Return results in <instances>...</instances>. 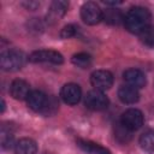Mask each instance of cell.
Returning a JSON list of instances; mask_svg holds the SVG:
<instances>
[{
  "label": "cell",
  "instance_id": "11",
  "mask_svg": "<svg viewBox=\"0 0 154 154\" xmlns=\"http://www.w3.org/2000/svg\"><path fill=\"white\" fill-rule=\"evenodd\" d=\"M11 96L16 100H26L30 91V85L24 79H14L10 87Z\"/></svg>",
  "mask_w": 154,
  "mask_h": 154
},
{
  "label": "cell",
  "instance_id": "5",
  "mask_svg": "<svg viewBox=\"0 0 154 154\" xmlns=\"http://www.w3.org/2000/svg\"><path fill=\"white\" fill-rule=\"evenodd\" d=\"M143 122H144L143 114L137 108H129V109H126L125 112H123L122 118H120V123L124 126H126L129 130H131V131L138 130L143 125Z\"/></svg>",
  "mask_w": 154,
  "mask_h": 154
},
{
  "label": "cell",
  "instance_id": "17",
  "mask_svg": "<svg viewBox=\"0 0 154 154\" xmlns=\"http://www.w3.org/2000/svg\"><path fill=\"white\" fill-rule=\"evenodd\" d=\"M140 146L146 152H154V130L144 131L141 135Z\"/></svg>",
  "mask_w": 154,
  "mask_h": 154
},
{
  "label": "cell",
  "instance_id": "23",
  "mask_svg": "<svg viewBox=\"0 0 154 154\" xmlns=\"http://www.w3.org/2000/svg\"><path fill=\"white\" fill-rule=\"evenodd\" d=\"M29 10H35V7H37L38 6V4L37 2H32V1H29V2H26V4H24Z\"/></svg>",
  "mask_w": 154,
  "mask_h": 154
},
{
  "label": "cell",
  "instance_id": "15",
  "mask_svg": "<svg viewBox=\"0 0 154 154\" xmlns=\"http://www.w3.org/2000/svg\"><path fill=\"white\" fill-rule=\"evenodd\" d=\"M16 154H36L37 153V144L31 138H20L14 144Z\"/></svg>",
  "mask_w": 154,
  "mask_h": 154
},
{
  "label": "cell",
  "instance_id": "13",
  "mask_svg": "<svg viewBox=\"0 0 154 154\" xmlns=\"http://www.w3.org/2000/svg\"><path fill=\"white\" fill-rule=\"evenodd\" d=\"M118 97L123 103L131 105V103H135L138 101L140 94L136 88L126 84V85H122L118 89Z\"/></svg>",
  "mask_w": 154,
  "mask_h": 154
},
{
  "label": "cell",
  "instance_id": "10",
  "mask_svg": "<svg viewBox=\"0 0 154 154\" xmlns=\"http://www.w3.org/2000/svg\"><path fill=\"white\" fill-rule=\"evenodd\" d=\"M67 7H69V4L66 1H61V0L53 1L46 16L47 22L49 24H54L55 22H58L65 14V12L67 11Z\"/></svg>",
  "mask_w": 154,
  "mask_h": 154
},
{
  "label": "cell",
  "instance_id": "9",
  "mask_svg": "<svg viewBox=\"0 0 154 154\" xmlns=\"http://www.w3.org/2000/svg\"><path fill=\"white\" fill-rule=\"evenodd\" d=\"M123 78L124 81L128 83V85H131L136 89L138 88H143L147 83L146 76L141 70L137 69H128L124 71L123 73Z\"/></svg>",
  "mask_w": 154,
  "mask_h": 154
},
{
  "label": "cell",
  "instance_id": "12",
  "mask_svg": "<svg viewBox=\"0 0 154 154\" xmlns=\"http://www.w3.org/2000/svg\"><path fill=\"white\" fill-rule=\"evenodd\" d=\"M47 101H48L47 95L40 90H32L26 99V103L29 108L36 112H42L47 105Z\"/></svg>",
  "mask_w": 154,
  "mask_h": 154
},
{
  "label": "cell",
  "instance_id": "19",
  "mask_svg": "<svg viewBox=\"0 0 154 154\" xmlns=\"http://www.w3.org/2000/svg\"><path fill=\"white\" fill-rule=\"evenodd\" d=\"M102 18L109 23V24H118L119 22L124 20V17L122 16L120 11L119 10H116V8H111V10H107L105 13L102 12Z\"/></svg>",
  "mask_w": 154,
  "mask_h": 154
},
{
  "label": "cell",
  "instance_id": "18",
  "mask_svg": "<svg viewBox=\"0 0 154 154\" xmlns=\"http://www.w3.org/2000/svg\"><path fill=\"white\" fill-rule=\"evenodd\" d=\"M71 61L77 67L87 69V67H89L91 65V57L89 54H87V53H77V54L72 55Z\"/></svg>",
  "mask_w": 154,
  "mask_h": 154
},
{
  "label": "cell",
  "instance_id": "20",
  "mask_svg": "<svg viewBox=\"0 0 154 154\" xmlns=\"http://www.w3.org/2000/svg\"><path fill=\"white\" fill-rule=\"evenodd\" d=\"M138 35H140V38H141L142 43H144L146 46H149V47L154 46V26L153 25L147 26Z\"/></svg>",
  "mask_w": 154,
  "mask_h": 154
},
{
  "label": "cell",
  "instance_id": "16",
  "mask_svg": "<svg viewBox=\"0 0 154 154\" xmlns=\"http://www.w3.org/2000/svg\"><path fill=\"white\" fill-rule=\"evenodd\" d=\"M114 137L120 143H128L131 138V130H129L119 122L114 125Z\"/></svg>",
  "mask_w": 154,
  "mask_h": 154
},
{
  "label": "cell",
  "instance_id": "6",
  "mask_svg": "<svg viewBox=\"0 0 154 154\" xmlns=\"http://www.w3.org/2000/svg\"><path fill=\"white\" fill-rule=\"evenodd\" d=\"M84 103L88 108L93 111H101V109L107 108L109 101H108V97L102 91L94 89L87 93L84 97Z\"/></svg>",
  "mask_w": 154,
  "mask_h": 154
},
{
  "label": "cell",
  "instance_id": "21",
  "mask_svg": "<svg viewBox=\"0 0 154 154\" xmlns=\"http://www.w3.org/2000/svg\"><path fill=\"white\" fill-rule=\"evenodd\" d=\"M12 144H13V135L10 131V129L6 130L5 126L2 125V128H1V146L4 149H6V148L12 147Z\"/></svg>",
  "mask_w": 154,
  "mask_h": 154
},
{
  "label": "cell",
  "instance_id": "8",
  "mask_svg": "<svg viewBox=\"0 0 154 154\" xmlns=\"http://www.w3.org/2000/svg\"><path fill=\"white\" fill-rule=\"evenodd\" d=\"M60 96L63 101L67 105H76L79 102L82 96V90L78 84L75 83H67L65 84L60 90Z\"/></svg>",
  "mask_w": 154,
  "mask_h": 154
},
{
  "label": "cell",
  "instance_id": "2",
  "mask_svg": "<svg viewBox=\"0 0 154 154\" xmlns=\"http://www.w3.org/2000/svg\"><path fill=\"white\" fill-rule=\"evenodd\" d=\"M25 64V55L18 49H7L1 53L0 66L4 71H17Z\"/></svg>",
  "mask_w": 154,
  "mask_h": 154
},
{
  "label": "cell",
  "instance_id": "4",
  "mask_svg": "<svg viewBox=\"0 0 154 154\" xmlns=\"http://www.w3.org/2000/svg\"><path fill=\"white\" fill-rule=\"evenodd\" d=\"M81 18L89 25H95L102 19V11L95 2H84L81 7Z\"/></svg>",
  "mask_w": 154,
  "mask_h": 154
},
{
  "label": "cell",
  "instance_id": "22",
  "mask_svg": "<svg viewBox=\"0 0 154 154\" xmlns=\"http://www.w3.org/2000/svg\"><path fill=\"white\" fill-rule=\"evenodd\" d=\"M77 29H78V28H77L76 25H73V24L65 25V26L61 29V31H60V37H61V38H70V37H72V36L76 35Z\"/></svg>",
  "mask_w": 154,
  "mask_h": 154
},
{
  "label": "cell",
  "instance_id": "3",
  "mask_svg": "<svg viewBox=\"0 0 154 154\" xmlns=\"http://www.w3.org/2000/svg\"><path fill=\"white\" fill-rule=\"evenodd\" d=\"M28 59L31 63H48V64H54V65H60L64 61L63 55L59 52L52 51V49L35 51L29 55Z\"/></svg>",
  "mask_w": 154,
  "mask_h": 154
},
{
  "label": "cell",
  "instance_id": "1",
  "mask_svg": "<svg viewBox=\"0 0 154 154\" xmlns=\"http://www.w3.org/2000/svg\"><path fill=\"white\" fill-rule=\"evenodd\" d=\"M149 23L150 12L142 6H135L130 8L124 17L125 28L134 34H140L142 30L149 26Z\"/></svg>",
  "mask_w": 154,
  "mask_h": 154
},
{
  "label": "cell",
  "instance_id": "14",
  "mask_svg": "<svg viewBox=\"0 0 154 154\" xmlns=\"http://www.w3.org/2000/svg\"><path fill=\"white\" fill-rule=\"evenodd\" d=\"M76 142H77V146L87 154H111V152L108 149L103 148L102 146H100L95 142L83 140V138H77Z\"/></svg>",
  "mask_w": 154,
  "mask_h": 154
},
{
  "label": "cell",
  "instance_id": "7",
  "mask_svg": "<svg viewBox=\"0 0 154 154\" xmlns=\"http://www.w3.org/2000/svg\"><path fill=\"white\" fill-rule=\"evenodd\" d=\"M91 85L100 91L109 89L113 84V75L107 70H96L90 75Z\"/></svg>",
  "mask_w": 154,
  "mask_h": 154
}]
</instances>
